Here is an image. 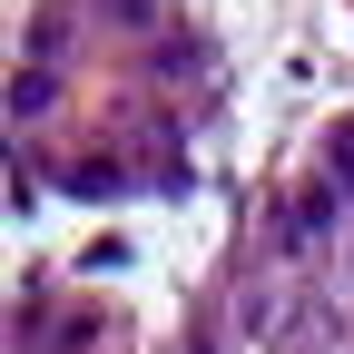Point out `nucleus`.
<instances>
[{"mask_svg":"<svg viewBox=\"0 0 354 354\" xmlns=\"http://www.w3.org/2000/svg\"><path fill=\"white\" fill-rule=\"evenodd\" d=\"M335 216H344V197H335V187H305V197H295V227H286V246H315Z\"/></svg>","mask_w":354,"mask_h":354,"instance_id":"1","label":"nucleus"},{"mask_svg":"<svg viewBox=\"0 0 354 354\" xmlns=\"http://www.w3.org/2000/svg\"><path fill=\"white\" fill-rule=\"evenodd\" d=\"M50 99H59V79H50V69H30V79L10 88V109H20V118H39V109H50Z\"/></svg>","mask_w":354,"mask_h":354,"instance_id":"2","label":"nucleus"},{"mask_svg":"<svg viewBox=\"0 0 354 354\" xmlns=\"http://www.w3.org/2000/svg\"><path fill=\"white\" fill-rule=\"evenodd\" d=\"M335 187H354V138H335Z\"/></svg>","mask_w":354,"mask_h":354,"instance_id":"3","label":"nucleus"}]
</instances>
